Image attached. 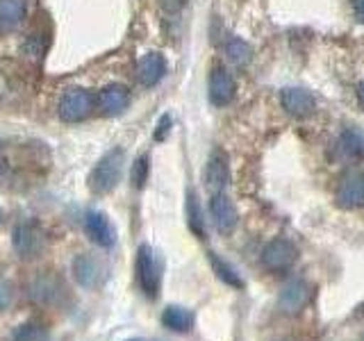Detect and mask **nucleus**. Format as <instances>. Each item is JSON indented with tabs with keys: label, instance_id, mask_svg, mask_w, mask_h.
Segmentation results:
<instances>
[{
	"label": "nucleus",
	"instance_id": "1",
	"mask_svg": "<svg viewBox=\"0 0 364 341\" xmlns=\"http://www.w3.org/2000/svg\"><path fill=\"white\" fill-rule=\"evenodd\" d=\"M123 162H125V151L123 148H112L98 159V164L91 168L89 173V189L96 196H105V193L117 189L123 175Z\"/></svg>",
	"mask_w": 364,
	"mask_h": 341
},
{
	"label": "nucleus",
	"instance_id": "13",
	"mask_svg": "<svg viewBox=\"0 0 364 341\" xmlns=\"http://www.w3.org/2000/svg\"><path fill=\"white\" fill-rule=\"evenodd\" d=\"M335 198H337L339 207H344V210L364 207V173H362V170L348 173L344 180L339 182Z\"/></svg>",
	"mask_w": 364,
	"mask_h": 341
},
{
	"label": "nucleus",
	"instance_id": "15",
	"mask_svg": "<svg viewBox=\"0 0 364 341\" xmlns=\"http://www.w3.org/2000/svg\"><path fill=\"white\" fill-rule=\"evenodd\" d=\"M71 269H73V278L77 280L80 287L96 289L98 284L102 282V266H100V261L94 255H89V253L75 255Z\"/></svg>",
	"mask_w": 364,
	"mask_h": 341
},
{
	"label": "nucleus",
	"instance_id": "10",
	"mask_svg": "<svg viewBox=\"0 0 364 341\" xmlns=\"http://www.w3.org/2000/svg\"><path fill=\"white\" fill-rule=\"evenodd\" d=\"M85 232L100 248H112L117 244V230H114L112 221L107 219V214L98 210H89L85 214Z\"/></svg>",
	"mask_w": 364,
	"mask_h": 341
},
{
	"label": "nucleus",
	"instance_id": "20",
	"mask_svg": "<svg viewBox=\"0 0 364 341\" xmlns=\"http://www.w3.org/2000/svg\"><path fill=\"white\" fill-rule=\"evenodd\" d=\"M208 259H210V264H212L214 273L219 276V280L225 282L228 287H232V289H244V287H246V282H244L242 276L237 273V269L228 264V261H225L223 257H219V255L212 253V250H210V253H208Z\"/></svg>",
	"mask_w": 364,
	"mask_h": 341
},
{
	"label": "nucleus",
	"instance_id": "28",
	"mask_svg": "<svg viewBox=\"0 0 364 341\" xmlns=\"http://www.w3.org/2000/svg\"><path fill=\"white\" fill-rule=\"evenodd\" d=\"M358 102H360V107L364 109V80L358 85Z\"/></svg>",
	"mask_w": 364,
	"mask_h": 341
},
{
	"label": "nucleus",
	"instance_id": "24",
	"mask_svg": "<svg viewBox=\"0 0 364 341\" xmlns=\"http://www.w3.org/2000/svg\"><path fill=\"white\" fill-rule=\"evenodd\" d=\"M14 341H53L50 332L39 323H26L16 330Z\"/></svg>",
	"mask_w": 364,
	"mask_h": 341
},
{
	"label": "nucleus",
	"instance_id": "30",
	"mask_svg": "<svg viewBox=\"0 0 364 341\" xmlns=\"http://www.w3.org/2000/svg\"><path fill=\"white\" fill-rule=\"evenodd\" d=\"M128 341H136V339H128Z\"/></svg>",
	"mask_w": 364,
	"mask_h": 341
},
{
	"label": "nucleus",
	"instance_id": "9",
	"mask_svg": "<svg viewBox=\"0 0 364 341\" xmlns=\"http://www.w3.org/2000/svg\"><path fill=\"white\" fill-rule=\"evenodd\" d=\"M210 216H212V223H214L216 232H219V234H230L237 227V221H239L235 202L225 196V191L212 193V198H210Z\"/></svg>",
	"mask_w": 364,
	"mask_h": 341
},
{
	"label": "nucleus",
	"instance_id": "2",
	"mask_svg": "<svg viewBox=\"0 0 364 341\" xmlns=\"http://www.w3.org/2000/svg\"><path fill=\"white\" fill-rule=\"evenodd\" d=\"M96 107V98L89 89L73 87L66 89L60 102H57V114L64 123H82L91 117V112Z\"/></svg>",
	"mask_w": 364,
	"mask_h": 341
},
{
	"label": "nucleus",
	"instance_id": "7",
	"mask_svg": "<svg viewBox=\"0 0 364 341\" xmlns=\"http://www.w3.org/2000/svg\"><path fill=\"white\" fill-rule=\"evenodd\" d=\"M208 94H210V102L214 107H225L235 100L237 94V82L232 73L228 71L225 66H214L210 71V80H208Z\"/></svg>",
	"mask_w": 364,
	"mask_h": 341
},
{
	"label": "nucleus",
	"instance_id": "23",
	"mask_svg": "<svg viewBox=\"0 0 364 341\" xmlns=\"http://www.w3.org/2000/svg\"><path fill=\"white\" fill-rule=\"evenodd\" d=\"M148 175H151V157L148 155H141L134 159L132 164V170H130V182L134 189H144L146 182H148Z\"/></svg>",
	"mask_w": 364,
	"mask_h": 341
},
{
	"label": "nucleus",
	"instance_id": "19",
	"mask_svg": "<svg viewBox=\"0 0 364 341\" xmlns=\"http://www.w3.org/2000/svg\"><path fill=\"white\" fill-rule=\"evenodd\" d=\"M223 53L228 57V62L237 68L248 66L250 60H253V48H250L242 37H228L225 45H223Z\"/></svg>",
	"mask_w": 364,
	"mask_h": 341
},
{
	"label": "nucleus",
	"instance_id": "5",
	"mask_svg": "<svg viewBox=\"0 0 364 341\" xmlns=\"http://www.w3.org/2000/svg\"><path fill=\"white\" fill-rule=\"evenodd\" d=\"M296 259H299V250H296V246L289 239H282V237L273 239V242H269L264 250H262V264H264L267 271H273V273L289 271Z\"/></svg>",
	"mask_w": 364,
	"mask_h": 341
},
{
	"label": "nucleus",
	"instance_id": "4",
	"mask_svg": "<svg viewBox=\"0 0 364 341\" xmlns=\"http://www.w3.org/2000/svg\"><path fill=\"white\" fill-rule=\"evenodd\" d=\"M136 282H139L141 291L148 298H155L159 291V269L155 261V253L148 244H141L136 248Z\"/></svg>",
	"mask_w": 364,
	"mask_h": 341
},
{
	"label": "nucleus",
	"instance_id": "27",
	"mask_svg": "<svg viewBox=\"0 0 364 341\" xmlns=\"http://www.w3.org/2000/svg\"><path fill=\"white\" fill-rule=\"evenodd\" d=\"M353 16L364 23V0H353Z\"/></svg>",
	"mask_w": 364,
	"mask_h": 341
},
{
	"label": "nucleus",
	"instance_id": "11",
	"mask_svg": "<svg viewBox=\"0 0 364 341\" xmlns=\"http://www.w3.org/2000/svg\"><path fill=\"white\" fill-rule=\"evenodd\" d=\"M205 185L212 193H221L230 185V162H228V155L216 148L212 151L208 166H205Z\"/></svg>",
	"mask_w": 364,
	"mask_h": 341
},
{
	"label": "nucleus",
	"instance_id": "26",
	"mask_svg": "<svg viewBox=\"0 0 364 341\" xmlns=\"http://www.w3.org/2000/svg\"><path fill=\"white\" fill-rule=\"evenodd\" d=\"M171 125H173V121H171L168 114H162L157 121V128H155V141H164L168 132H171Z\"/></svg>",
	"mask_w": 364,
	"mask_h": 341
},
{
	"label": "nucleus",
	"instance_id": "22",
	"mask_svg": "<svg viewBox=\"0 0 364 341\" xmlns=\"http://www.w3.org/2000/svg\"><path fill=\"white\" fill-rule=\"evenodd\" d=\"M185 212H187V223H189V230L193 232V237L205 239L208 230H205V219H203V212H200V202H198L196 191H187Z\"/></svg>",
	"mask_w": 364,
	"mask_h": 341
},
{
	"label": "nucleus",
	"instance_id": "12",
	"mask_svg": "<svg viewBox=\"0 0 364 341\" xmlns=\"http://www.w3.org/2000/svg\"><path fill=\"white\" fill-rule=\"evenodd\" d=\"M280 105L294 119H305L316 109V100L310 91L301 87H287L280 91Z\"/></svg>",
	"mask_w": 364,
	"mask_h": 341
},
{
	"label": "nucleus",
	"instance_id": "8",
	"mask_svg": "<svg viewBox=\"0 0 364 341\" xmlns=\"http://www.w3.org/2000/svg\"><path fill=\"white\" fill-rule=\"evenodd\" d=\"M310 298H312L310 284L301 278H294L282 287V291L278 296V307H280V312L294 316V314H301L305 310Z\"/></svg>",
	"mask_w": 364,
	"mask_h": 341
},
{
	"label": "nucleus",
	"instance_id": "25",
	"mask_svg": "<svg viewBox=\"0 0 364 341\" xmlns=\"http://www.w3.org/2000/svg\"><path fill=\"white\" fill-rule=\"evenodd\" d=\"M11 301H14V289L5 278H0V312H5Z\"/></svg>",
	"mask_w": 364,
	"mask_h": 341
},
{
	"label": "nucleus",
	"instance_id": "16",
	"mask_svg": "<svg viewBox=\"0 0 364 341\" xmlns=\"http://www.w3.org/2000/svg\"><path fill=\"white\" fill-rule=\"evenodd\" d=\"M98 105L107 117H119L130 107V91L119 82H112L98 94Z\"/></svg>",
	"mask_w": 364,
	"mask_h": 341
},
{
	"label": "nucleus",
	"instance_id": "6",
	"mask_svg": "<svg viewBox=\"0 0 364 341\" xmlns=\"http://www.w3.org/2000/svg\"><path fill=\"white\" fill-rule=\"evenodd\" d=\"M46 248V237L41 232V227L32 221L18 223L14 230V250L23 259L39 257Z\"/></svg>",
	"mask_w": 364,
	"mask_h": 341
},
{
	"label": "nucleus",
	"instance_id": "14",
	"mask_svg": "<svg viewBox=\"0 0 364 341\" xmlns=\"http://www.w3.org/2000/svg\"><path fill=\"white\" fill-rule=\"evenodd\" d=\"M168 71V64H166V57L162 53H146L139 64H136V80H139V85L151 89V87H157L159 82L164 80Z\"/></svg>",
	"mask_w": 364,
	"mask_h": 341
},
{
	"label": "nucleus",
	"instance_id": "18",
	"mask_svg": "<svg viewBox=\"0 0 364 341\" xmlns=\"http://www.w3.org/2000/svg\"><path fill=\"white\" fill-rule=\"evenodd\" d=\"M193 321H196L193 314L187 307H180V305H168L162 312V325L173 330V332H189L193 328Z\"/></svg>",
	"mask_w": 364,
	"mask_h": 341
},
{
	"label": "nucleus",
	"instance_id": "29",
	"mask_svg": "<svg viewBox=\"0 0 364 341\" xmlns=\"http://www.w3.org/2000/svg\"><path fill=\"white\" fill-rule=\"evenodd\" d=\"M282 341H291V339H282Z\"/></svg>",
	"mask_w": 364,
	"mask_h": 341
},
{
	"label": "nucleus",
	"instance_id": "3",
	"mask_svg": "<svg viewBox=\"0 0 364 341\" xmlns=\"http://www.w3.org/2000/svg\"><path fill=\"white\" fill-rule=\"evenodd\" d=\"M30 296H32V301H37L41 305L60 307L68 298V287L60 276H55V273H41V276L32 280Z\"/></svg>",
	"mask_w": 364,
	"mask_h": 341
},
{
	"label": "nucleus",
	"instance_id": "21",
	"mask_svg": "<svg viewBox=\"0 0 364 341\" xmlns=\"http://www.w3.org/2000/svg\"><path fill=\"white\" fill-rule=\"evenodd\" d=\"M337 153L341 159H358L364 155V139L362 134L355 130H346L341 132L339 141H337Z\"/></svg>",
	"mask_w": 364,
	"mask_h": 341
},
{
	"label": "nucleus",
	"instance_id": "17",
	"mask_svg": "<svg viewBox=\"0 0 364 341\" xmlns=\"http://www.w3.org/2000/svg\"><path fill=\"white\" fill-rule=\"evenodd\" d=\"M28 14V0H0V32L16 30Z\"/></svg>",
	"mask_w": 364,
	"mask_h": 341
}]
</instances>
